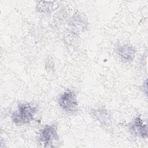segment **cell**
<instances>
[{
    "instance_id": "3",
    "label": "cell",
    "mask_w": 148,
    "mask_h": 148,
    "mask_svg": "<svg viewBox=\"0 0 148 148\" xmlns=\"http://www.w3.org/2000/svg\"><path fill=\"white\" fill-rule=\"evenodd\" d=\"M58 139V134L56 128L53 125H46L41 131L39 140L44 146H51L54 141H56Z\"/></svg>"
},
{
    "instance_id": "5",
    "label": "cell",
    "mask_w": 148,
    "mask_h": 148,
    "mask_svg": "<svg viewBox=\"0 0 148 148\" xmlns=\"http://www.w3.org/2000/svg\"><path fill=\"white\" fill-rule=\"evenodd\" d=\"M117 53L121 60L125 61H132L135 57V50L132 46L124 45L117 49Z\"/></svg>"
},
{
    "instance_id": "4",
    "label": "cell",
    "mask_w": 148,
    "mask_h": 148,
    "mask_svg": "<svg viewBox=\"0 0 148 148\" xmlns=\"http://www.w3.org/2000/svg\"><path fill=\"white\" fill-rule=\"evenodd\" d=\"M130 130L132 134L142 138L147 136V125L144 124L140 117H136L130 125Z\"/></svg>"
},
{
    "instance_id": "2",
    "label": "cell",
    "mask_w": 148,
    "mask_h": 148,
    "mask_svg": "<svg viewBox=\"0 0 148 148\" xmlns=\"http://www.w3.org/2000/svg\"><path fill=\"white\" fill-rule=\"evenodd\" d=\"M58 103L62 109L68 112L75 110L77 106L76 95L71 90H66L60 95Z\"/></svg>"
},
{
    "instance_id": "1",
    "label": "cell",
    "mask_w": 148,
    "mask_h": 148,
    "mask_svg": "<svg viewBox=\"0 0 148 148\" xmlns=\"http://www.w3.org/2000/svg\"><path fill=\"white\" fill-rule=\"evenodd\" d=\"M37 112V107L31 103H20L17 109L13 113L12 119L14 124L22 125L33 120Z\"/></svg>"
}]
</instances>
